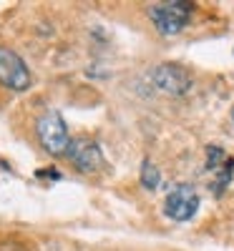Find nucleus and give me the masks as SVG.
I'll use <instances>...</instances> for the list:
<instances>
[{"mask_svg":"<svg viewBox=\"0 0 234 251\" xmlns=\"http://www.w3.org/2000/svg\"><path fill=\"white\" fill-rule=\"evenodd\" d=\"M194 13V3H186V0H172V3H156L148 10V18L156 25V30L161 35H176L181 33Z\"/></svg>","mask_w":234,"mask_h":251,"instance_id":"1","label":"nucleus"},{"mask_svg":"<svg viewBox=\"0 0 234 251\" xmlns=\"http://www.w3.org/2000/svg\"><path fill=\"white\" fill-rule=\"evenodd\" d=\"M35 133H38L40 146H43L51 156H63L68 151V143H71L68 126L58 111H46L40 116L35 121Z\"/></svg>","mask_w":234,"mask_h":251,"instance_id":"2","label":"nucleus"},{"mask_svg":"<svg viewBox=\"0 0 234 251\" xmlns=\"http://www.w3.org/2000/svg\"><path fill=\"white\" fill-rule=\"evenodd\" d=\"M30 71L26 66V60L20 58L13 48L0 46V86H5L8 91H28L30 88Z\"/></svg>","mask_w":234,"mask_h":251,"instance_id":"3","label":"nucleus"},{"mask_svg":"<svg viewBox=\"0 0 234 251\" xmlns=\"http://www.w3.org/2000/svg\"><path fill=\"white\" fill-rule=\"evenodd\" d=\"M68 161L76 166V171L81 174H96L101 171L103 166V153H101V146L88 138V136H76L68 143V151H66Z\"/></svg>","mask_w":234,"mask_h":251,"instance_id":"4","label":"nucleus"},{"mask_svg":"<svg viewBox=\"0 0 234 251\" xmlns=\"http://www.w3.org/2000/svg\"><path fill=\"white\" fill-rule=\"evenodd\" d=\"M151 78L156 83V88L169 93V96H184L194 86V75L184 66H179V63H161Z\"/></svg>","mask_w":234,"mask_h":251,"instance_id":"5","label":"nucleus"},{"mask_svg":"<svg viewBox=\"0 0 234 251\" xmlns=\"http://www.w3.org/2000/svg\"><path fill=\"white\" fill-rule=\"evenodd\" d=\"M197 208H199V194L189 183L174 186L166 196V203H164V211L172 221H189L197 214Z\"/></svg>","mask_w":234,"mask_h":251,"instance_id":"6","label":"nucleus"},{"mask_svg":"<svg viewBox=\"0 0 234 251\" xmlns=\"http://www.w3.org/2000/svg\"><path fill=\"white\" fill-rule=\"evenodd\" d=\"M159 181H161V174L156 169V163L151 158H144V163H141V186L148 188V191H154V188L159 186Z\"/></svg>","mask_w":234,"mask_h":251,"instance_id":"7","label":"nucleus"},{"mask_svg":"<svg viewBox=\"0 0 234 251\" xmlns=\"http://www.w3.org/2000/svg\"><path fill=\"white\" fill-rule=\"evenodd\" d=\"M232 174H234V158H227V163L217 171V181H214V186H211V191H214L217 196L224 194V188H227L229 181H232Z\"/></svg>","mask_w":234,"mask_h":251,"instance_id":"8","label":"nucleus"},{"mask_svg":"<svg viewBox=\"0 0 234 251\" xmlns=\"http://www.w3.org/2000/svg\"><path fill=\"white\" fill-rule=\"evenodd\" d=\"M224 163H227V153L219 149V146H209L206 149V169L217 174Z\"/></svg>","mask_w":234,"mask_h":251,"instance_id":"9","label":"nucleus"},{"mask_svg":"<svg viewBox=\"0 0 234 251\" xmlns=\"http://www.w3.org/2000/svg\"><path fill=\"white\" fill-rule=\"evenodd\" d=\"M232 121H234V108H232Z\"/></svg>","mask_w":234,"mask_h":251,"instance_id":"10","label":"nucleus"}]
</instances>
